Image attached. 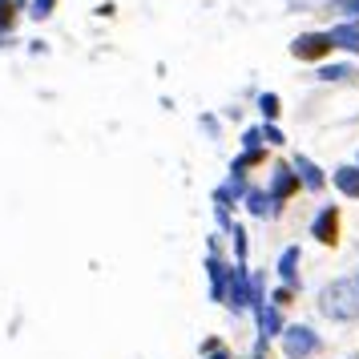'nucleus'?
<instances>
[{
  "label": "nucleus",
  "mask_w": 359,
  "mask_h": 359,
  "mask_svg": "<svg viewBox=\"0 0 359 359\" xmlns=\"http://www.w3.org/2000/svg\"><path fill=\"white\" fill-rule=\"evenodd\" d=\"M13 25H17V4L13 0H0V36L13 33Z\"/></svg>",
  "instance_id": "2eb2a0df"
},
{
  "label": "nucleus",
  "mask_w": 359,
  "mask_h": 359,
  "mask_svg": "<svg viewBox=\"0 0 359 359\" xmlns=\"http://www.w3.org/2000/svg\"><path fill=\"white\" fill-rule=\"evenodd\" d=\"M315 77H319V81H351V77H355V69H351V65H323Z\"/></svg>",
  "instance_id": "4468645a"
},
{
  "label": "nucleus",
  "mask_w": 359,
  "mask_h": 359,
  "mask_svg": "<svg viewBox=\"0 0 359 359\" xmlns=\"http://www.w3.org/2000/svg\"><path fill=\"white\" fill-rule=\"evenodd\" d=\"M206 271H210V299L214 303H226V294H230V266L218 255H210L206 259Z\"/></svg>",
  "instance_id": "0eeeda50"
},
{
  "label": "nucleus",
  "mask_w": 359,
  "mask_h": 359,
  "mask_svg": "<svg viewBox=\"0 0 359 359\" xmlns=\"http://www.w3.org/2000/svg\"><path fill=\"white\" fill-rule=\"evenodd\" d=\"M299 174H294V165H275V178H271V190L266 194L275 198V206L283 210V202H291L294 194H299Z\"/></svg>",
  "instance_id": "20e7f679"
},
{
  "label": "nucleus",
  "mask_w": 359,
  "mask_h": 359,
  "mask_svg": "<svg viewBox=\"0 0 359 359\" xmlns=\"http://www.w3.org/2000/svg\"><path fill=\"white\" fill-rule=\"evenodd\" d=\"M331 45L335 49H347V53H359V25H351V20L347 25H335L331 29Z\"/></svg>",
  "instance_id": "ddd939ff"
},
{
  "label": "nucleus",
  "mask_w": 359,
  "mask_h": 359,
  "mask_svg": "<svg viewBox=\"0 0 359 359\" xmlns=\"http://www.w3.org/2000/svg\"><path fill=\"white\" fill-rule=\"evenodd\" d=\"M335 8H339L343 17H359V0H339Z\"/></svg>",
  "instance_id": "412c9836"
},
{
  "label": "nucleus",
  "mask_w": 359,
  "mask_h": 359,
  "mask_svg": "<svg viewBox=\"0 0 359 359\" xmlns=\"http://www.w3.org/2000/svg\"><path fill=\"white\" fill-rule=\"evenodd\" d=\"M319 347H323V339H319L307 323H291L283 331V355L287 359H311Z\"/></svg>",
  "instance_id": "f03ea898"
},
{
  "label": "nucleus",
  "mask_w": 359,
  "mask_h": 359,
  "mask_svg": "<svg viewBox=\"0 0 359 359\" xmlns=\"http://www.w3.org/2000/svg\"><path fill=\"white\" fill-rule=\"evenodd\" d=\"M243 146L246 149H262V130H246L243 133Z\"/></svg>",
  "instance_id": "6ab92c4d"
},
{
  "label": "nucleus",
  "mask_w": 359,
  "mask_h": 359,
  "mask_svg": "<svg viewBox=\"0 0 359 359\" xmlns=\"http://www.w3.org/2000/svg\"><path fill=\"white\" fill-rule=\"evenodd\" d=\"M255 319H259V339H262V343L275 339V335L283 339V331H287V327H283V311H278L275 303H266V307H262Z\"/></svg>",
  "instance_id": "1a4fd4ad"
},
{
  "label": "nucleus",
  "mask_w": 359,
  "mask_h": 359,
  "mask_svg": "<svg viewBox=\"0 0 359 359\" xmlns=\"http://www.w3.org/2000/svg\"><path fill=\"white\" fill-rule=\"evenodd\" d=\"M246 210L255 214V218H271V214H278V206H275V198L266 194V190H246Z\"/></svg>",
  "instance_id": "f8f14e48"
},
{
  "label": "nucleus",
  "mask_w": 359,
  "mask_h": 359,
  "mask_svg": "<svg viewBox=\"0 0 359 359\" xmlns=\"http://www.w3.org/2000/svg\"><path fill=\"white\" fill-rule=\"evenodd\" d=\"M331 182H335V190L347 198H355L359 202V165H339L335 174H331Z\"/></svg>",
  "instance_id": "9b49d317"
},
{
  "label": "nucleus",
  "mask_w": 359,
  "mask_h": 359,
  "mask_svg": "<svg viewBox=\"0 0 359 359\" xmlns=\"http://www.w3.org/2000/svg\"><path fill=\"white\" fill-rule=\"evenodd\" d=\"M230 311H246L250 307V275H246V262H238L230 271V294H226Z\"/></svg>",
  "instance_id": "423d86ee"
},
{
  "label": "nucleus",
  "mask_w": 359,
  "mask_h": 359,
  "mask_svg": "<svg viewBox=\"0 0 359 359\" xmlns=\"http://www.w3.org/2000/svg\"><path fill=\"white\" fill-rule=\"evenodd\" d=\"M311 234H315L323 246H335V243H339V206H323V210L315 214Z\"/></svg>",
  "instance_id": "39448f33"
},
{
  "label": "nucleus",
  "mask_w": 359,
  "mask_h": 359,
  "mask_svg": "<svg viewBox=\"0 0 359 359\" xmlns=\"http://www.w3.org/2000/svg\"><path fill=\"white\" fill-rule=\"evenodd\" d=\"M294 174H299V182H303V186H307V190H315V194H319V190H323L327 186V174L323 170H319V165L311 162L307 154H294Z\"/></svg>",
  "instance_id": "6e6552de"
},
{
  "label": "nucleus",
  "mask_w": 359,
  "mask_h": 359,
  "mask_svg": "<svg viewBox=\"0 0 359 359\" xmlns=\"http://www.w3.org/2000/svg\"><path fill=\"white\" fill-rule=\"evenodd\" d=\"M53 4H57V0H33V4H29V17L33 20H49Z\"/></svg>",
  "instance_id": "f3484780"
},
{
  "label": "nucleus",
  "mask_w": 359,
  "mask_h": 359,
  "mask_svg": "<svg viewBox=\"0 0 359 359\" xmlns=\"http://www.w3.org/2000/svg\"><path fill=\"white\" fill-rule=\"evenodd\" d=\"M271 303H275L278 311H283V307H291V303H294V291H291V287H278V291L271 294Z\"/></svg>",
  "instance_id": "a211bd4d"
},
{
  "label": "nucleus",
  "mask_w": 359,
  "mask_h": 359,
  "mask_svg": "<svg viewBox=\"0 0 359 359\" xmlns=\"http://www.w3.org/2000/svg\"><path fill=\"white\" fill-rule=\"evenodd\" d=\"M335 49L331 45V33H303L291 41V57L294 61H323L327 53Z\"/></svg>",
  "instance_id": "7ed1b4c3"
},
{
  "label": "nucleus",
  "mask_w": 359,
  "mask_h": 359,
  "mask_svg": "<svg viewBox=\"0 0 359 359\" xmlns=\"http://www.w3.org/2000/svg\"><path fill=\"white\" fill-rule=\"evenodd\" d=\"M259 109H262V117H266V121H275L283 105H278V97H275V93H259Z\"/></svg>",
  "instance_id": "dca6fc26"
},
{
  "label": "nucleus",
  "mask_w": 359,
  "mask_h": 359,
  "mask_svg": "<svg viewBox=\"0 0 359 359\" xmlns=\"http://www.w3.org/2000/svg\"><path fill=\"white\" fill-rule=\"evenodd\" d=\"M319 311L335 323H355L359 319V271L347 278H335L319 291Z\"/></svg>",
  "instance_id": "f257e3e1"
},
{
  "label": "nucleus",
  "mask_w": 359,
  "mask_h": 359,
  "mask_svg": "<svg viewBox=\"0 0 359 359\" xmlns=\"http://www.w3.org/2000/svg\"><path fill=\"white\" fill-rule=\"evenodd\" d=\"M262 142H271V146H283V130H278V126H262Z\"/></svg>",
  "instance_id": "aec40b11"
},
{
  "label": "nucleus",
  "mask_w": 359,
  "mask_h": 359,
  "mask_svg": "<svg viewBox=\"0 0 359 359\" xmlns=\"http://www.w3.org/2000/svg\"><path fill=\"white\" fill-rule=\"evenodd\" d=\"M299 255H303V250H299V246H287V250H283V255H278V278H283V287H299Z\"/></svg>",
  "instance_id": "9d476101"
}]
</instances>
